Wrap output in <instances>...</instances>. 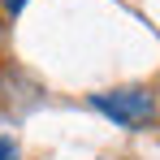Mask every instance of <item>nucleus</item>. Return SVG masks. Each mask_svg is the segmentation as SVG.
I'll return each instance as SVG.
<instances>
[{
    "mask_svg": "<svg viewBox=\"0 0 160 160\" xmlns=\"http://www.w3.org/2000/svg\"><path fill=\"white\" fill-rule=\"evenodd\" d=\"M87 104L100 117H108L121 130H143L156 121V91L152 87H112V91H91Z\"/></svg>",
    "mask_w": 160,
    "mask_h": 160,
    "instance_id": "obj_1",
    "label": "nucleus"
},
{
    "mask_svg": "<svg viewBox=\"0 0 160 160\" xmlns=\"http://www.w3.org/2000/svg\"><path fill=\"white\" fill-rule=\"evenodd\" d=\"M0 160H22V152H18V143H13L9 134H0Z\"/></svg>",
    "mask_w": 160,
    "mask_h": 160,
    "instance_id": "obj_2",
    "label": "nucleus"
},
{
    "mask_svg": "<svg viewBox=\"0 0 160 160\" xmlns=\"http://www.w3.org/2000/svg\"><path fill=\"white\" fill-rule=\"evenodd\" d=\"M22 4H26V0H4V13L13 18V13H22Z\"/></svg>",
    "mask_w": 160,
    "mask_h": 160,
    "instance_id": "obj_3",
    "label": "nucleus"
},
{
    "mask_svg": "<svg viewBox=\"0 0 160 160\" xmlns=\"http://www.w3.org/2000/svg\"><path fill=\"white\" fill-rule=\"evenodd\" d=\"M0 43H4V18H0Z\"/></svg>",
    "mask_w": 160,
    "mask_h": 160,
    "instance_id": "obj_4",
    "label": "nucleus"
}]
</instances>
